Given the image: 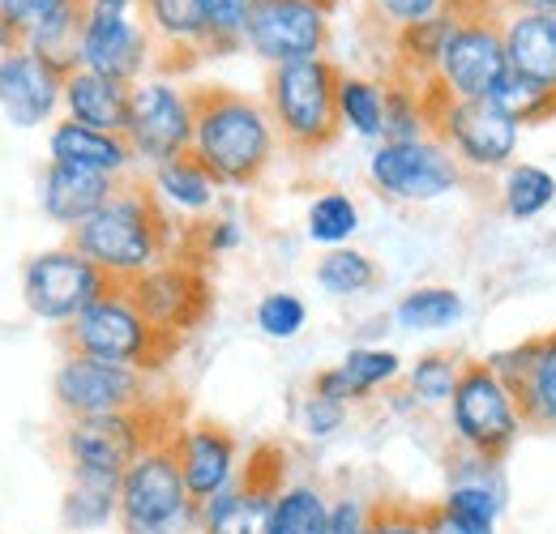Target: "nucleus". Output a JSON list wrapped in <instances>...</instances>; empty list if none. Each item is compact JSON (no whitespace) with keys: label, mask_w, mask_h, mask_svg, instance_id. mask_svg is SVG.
<instances>
[{"label":"nucleus","mask_w":556,"mask_h":534,"mask_svg":"<svg viewBox=\"0 0 556 534\" xmlns=\"http://www.w3.org/2000/svg\"><path fill=\"white\" fill-rule=\"evenodd\" d=\"M176 218L138 180H121V189L70 231L73 249L94 262L116 287L176 257Z\"/></svg>","instance_id":"nucleus-1"},{"label":"nucleus","mask_w":556,"mask_h":534,"mask_svg":"<svg viewBox=\"0 0 556 534\" xmlns=\"http://www.w3.org/2000/svg\"><path fill=\"white\" fill-rule=\"evenodd\" d=\"M193 158L206 167L223 189H249L257 185L278 154L275 120L262 99L206 86L193 90Z\"/></svg>","instance_id":"nucleus-2"},{"label":"nucleus","mask_w":556,"mask_h":534,"mask_svg":"<svg viewBox=\"0 0 556 534\" xmlns=\"http://www.w3.org/2000/svg\"><path fill=\"white\" fill-rule=\"evenodd\" d=\"M339 73L330 56L291 61L266 73V112L275 120L278 141H287L300 154L326 150L339 129Z\"/></svg>","instance_id":"nucleus-3"},{"label":"nucleus","mask_w":556,"mask_h":534,"mask_svg":"<svg viewBox=\"0 0 556 534\" xmlns=\"http://www.w3.org/2000/svg\"><path fill=\"white\" fill-rule=\"evenodd\" d=\"M61 346L65 351H77V355H94V359H108V364H129L138 372H159L180 338L159 334L129 300L125 287H112L108 295H99L73 326L61 330Z\"/></svg>","instance_id":"nucleus-4"},{"label":"nucleus","mask_w":556,"mask_h":534,"mask_svg":"<svg viewBox=\"0 0 556 534\" xmlns=\"http://www.w3.org/2000/svg\"><path fill=\"white\" fill-rule=\"evenodd\" d=\"M121 534H193L198 505L185 487L172 441L146 445L121 479Z\"/></svg>","instance_id":"nucleus-5"},{"label":"nucleus","mask_w":556,"mask_h":534,"mask_svg":"<svg viewBox=\"0 0 556 534\" xmlns=\"http://www.w3.org/2000/svg\"><path fill=\"white\" fill-rule=\"evenodd\" d=\"M445 415H450L454 445L467 454L492 458V462H505V454L518 445V436L527 428L518 394L488 368L484 359L463 364L458 390L445 406Z\"/></svg>","instance_id":"nucleus-6"},{"label":"nucleus","mask_w":556,"mask_h":534,"mask_svg":"<svg viewBox=\"0 0 556 534\" xmlns=\"http://www.w3.org/2000/svg\"><path fill=\"white\" fill-rule=\"evenodd\" d=\"M172 432H163L146 410H125V415H94V419H65L56 449L65 458L73 479H99V483H121L125 470L134 467L146 445L167 441Z\"/></svg>","instance_id":"nucleus-7"},{"label":"nucleus","mask_w":556,"mask_h":534,"mask_svg":"<svg viewBox=\"0 0 556 534\" xmlns=\"http://www.w3.org/2000/svg\"><path fill=\"white\" fill-rule=\"evenodd\" d=\"M154 35L141 17V0H86L73 68H94L125 86L141 81L154 65Z\"/></svg>","instance_id":"nucleus-8"},{"label":"nucleus","mask_w":556,"mask_h":534,"mask_svg":"<svg viewBox=\"0 0 556 534\" xmlns=\"http://www.w3.org/2000/svg\"><path fill=\"white\" fill-rule=\"evenodd\" d=\"M428 103H432V137L463 163V171L488 176L518 163L514 154L522 145V125L505 116L492 99H437L428 90Z\"/></svg>","instance_id":"nucleus-9"},{"label":"nucleus","mask_w":556,"mask_h":534,"mask_svg":"<svg viewBox=\"0 0 556 534\" xmlns=\"http://www.w3.org/2000/svg\"><path fill=\"white\" fill-rule=\"evenodd\" d=\"M505 68L501 9H458V22L445 35L437 68L424 86L437 99H488Z\"/></svg>","instance_id":"nucleus-10"},{"label":"nucleus","mask_w":556,"mask_h":534,"mask_svg":"<svg viewBox=\"0 0 556 534\" xmlns=\"http://www.w3.org/2000/svg\"><path fill=\"white\" fill-rule=\"evenodd\" d=\"M112 287L116 282L94 262H86L70 240L56 244V249L35 253L22 266V304H26V313L35 321H43V326H56V330L73 326Z\"/></svg>","instance_id":"nucleus-11"},{"label":"nucleus","mask_w":556,"mask_h":534,"mask_svg":"<svg viewBox=\"0 0 556 534\" xmlns=\"http://www.w3.org/2000/svg\"><path fill=\"white\" fill-rule=\"evenodd\" d=\"M193 90L167 73H146L129 86V125L125 141L141 167H159L193 150Z\"/></svg>","instance_id":"nucleus-12"},{"label":"nucleus","mask_w":556,"mask_h":534,"mask_svg":"<svg viewBox=\"0 0 556 534\" xmlns=\"http://www.w3.org/2000/svg\"><path fill=\"white\" fill-rule=\"evenodd\" d=\"M463 163L437 141H377L368 154V185L390 201L403 205H428V201L450 198L463 185Z\"/></svg>","instance_id":"nucleus-13"},{"label":"nucleus","mask_w":556,"mask_h":534,"mask_svg":"<svg viewBox=\"0 0 556 534\" xmlns=\"http://www.w3.org/2000/svg\"><path fill=\"white\" fill-rule=\"evenodd\" d=\"M52 398L65 419H94V415H125L150 406V377L129 364H108L94 355L65 351L52 372Z\"/></svg>","instance_id":"nucleus-14"},{"label":"nucleus","mask_w":556,"mask_h":534,"mask_svg":"<svg viewBox=\"0 0 556 534\" xmlns=\"http://www.w3.org/2000/svg\"><path fill=\"white\" fill-rule=\"evenodd\" d=\"M125 291L141 317L167 338H185L189 330H198L210 313V282L202 266L189 257L159 262L134 282H125Z\"/></svg>","instance_id":"nucleus-15"},{"label":"nucleus","mask_w":556,"mask_h":534,"mask_svg":"<svg viewBox=\"0 0 556 534\" xmlns=\"http://www.w3.org/2000/svg\"><path fill=\"white\" fill-rule=\"evenodd\" d=\"M326 48H330V13L326 9H317L313 0H257L249 30H244L249 56L275 68L326 56Z\"/></svg>","instance_id":"nucleus-16"},{"label":"nucleus","mask_w":556,"mask_h":534,"mask_svg":"<svg viewBox=\"0 0 556 534\" xmlns=\"http://www.w3.org/2000/svg\"><path fill=\"white\" fill-rule=\"evenodd\" d=\"M65 73L70 68L17 43L13 52L0 56V116L13 129H52L61 120Z\"/></svg>","instance_id":"nucleus-17"},{"label":"nucleus","mask_w":556,"mask_h":534,"mask_svg":"<svg viewBox=\"0 0 556 534\" xmlns=\"http://www.w3.org/2000/svg\"><path fill=\"white\" fill-rule=\"evenodd\" d=\"M432 509L458 534H496L509 509V483L501 462L458 449L450 467V487Z\"/></svg>","instance_id":"nucleus-18"},{"label":"nucleus","mask_w":556,"mask_h":534,"mask_svg":"<svg viewBox=\"0 0 556 534\" xmlns=\"http://www.w3.org/2000/svg\"><path fill=\"white\" fill-rule=\"evenodd\" d=\"M167 441H172V454L180 462L185 487H189V496H193L198 509L206 500H214L218 492H227L240 479V470H244L240 441L223 423H210V419L180 423V428H172Z\"/></svg>","instance_id":"nucleus-19"},{"label":"nucleus","mask_w":556,"mask_h":534,"mask_svg":"<svg viewBox=\"0 0 556 534\" xmlns=\"http://www.w3.org/2000/svg\"><path fill=\"white\" fill-rule=\"evenodd\" d=\"M282 487L278 470H262V449L253 454V462L240 470V479L218 492L198 509V531L202 534H266L270 526V505L275 492Z\"/></svg>","instance_id":"nucleus-20"},{"label":"nucleus","mask_w":556,"mask_h":534,"mask_svg":"<svg viewBox=\"0 0 556 534\" xmlns=\"http://www.w3.org/2000/svg\"><path fill=\"white\" fill-rule=\"evenodd\" d=\"M403 355L394 346H351L348 355L334 364V368H321L313 377V394H326L334 402H368L386 390H394L403 381Z\"/></svg>","instance_id":"nucleus-21"},{"label":"nucleus","mask_w":556,"mask_h":534,"mask_svg":"<svg viewBox=\"0 0 556 534\" xmlns=\"http://www.w3.org/2000/svg\"><path fill=\"white\" fill-rule=\"evenodd\" d=\"M48 163H65L81 171H99L112 180H129V171L138 167L134 150L125 134H103V129H86L70 116H61L48 129Z\"/></svg>","instance_id":"nucleus-22"},{"label":"nucleus","mask_w":556,"mask_h":534,"mask_svg":"<svg viewBox=\"0 0 556 534\" xmlns=\"http://www.w3.org/2000/svg\"><path fill=\"white\" fill-rule=\"evenodd\" d=\"M121 189V180L99 176V171H81V167H65V163H48L39 176V209L56 223V227H81L103 201Z\"/></svg>","instance_id":"nucleus-23"},{"label":"nucleus","mask_w":556,"mask_h":534,"mask_svg":"<svg viewBox=\"0 0 556 534\" xmlns=\"http://www.w3.org/2000/svg\"><path fill=\"white\" fill-rule=\"evenodd\" d=\"M501 39L505 65L540 86L556 90V17L553 13H522L501 9Z\"/></svg>","instance_id":"nucleus-24"},{"label":"nucleus","mask_w":556,"mask_h":534,"mask_svg":"<svg viewBox=\"0 0 556 534\" xmlns=\"http://www.w3.org/2000/svg\"><path fill=\"white\" fill-rule=\"evenodd\" d=\"M61 116H70L86 129L125 134V125H129V86L116 81V77H103L94 68H70L65 73V94H61Z\"/></svg>","instance_id":"nucleus-25"},{"label":"nucleus","mask_w":556,"mask_h":534,"mask_svg":"<svg viewBox=\"0 0 556 534\" xmlns=\"http://www.w3.org/2000/svg\"><path fill=\"white\" fill-rule=\"evenodd\" d=\"M146 189L154 193V201L172 218H206L210 209L218 205V193H223V185L210 176L193 154H176V158L150 167Z\"/></svg>","instance_id":"nucleus-26"},{"label":"nucleus","mask_w":556,"mask_h":534,"mask_svg":"<svg viewBox=\"0 0 556 534\" xmlns=\"http://www.w3.org/2000/svg\"><path fill=\"white\" fill-rule=\"evenodd\" d=\"M514 394H518V406H522L527 428L556 432V330L553 334L535 338L531 364H527L522 381L514 385Z\"/></svg>","instance_id":"nucleus-27"},{"label":"nucleus","mask_w":556,"mask_h":534,"mask_svg":"<svg viewBox=\"0 0 556 534\" xmlns=\"http://www.w3.org/2000/svg\"><path fill=\"white\" fill-rule=\"evenodd\" d=\"M463 317H467V300L454 287H437V282L412 287L394 304V326L407 334H441L454 330Z\"/></svg>","instance_id":"nucleus-28"},{"label":"nucleus","mask_w":556,"mask_h":534,"mask_svg":"<svg viewBox=\"0 0 556 534\" xmlns=\"http://www.w3.org/2000/svg\"><path fill=\"white\" fill-rule=\"evenodd\" d=\"M141 17H146L159 48L202 56V48H206L202 0H141Z\"/></svg>","instance_id":"nucleus-29"},{"label":"nucleus","mask_w":556,"mask_h":534,"mask_svg":"<svg viewBox=\"0 0 556 534\" xmlns=\"http://www.w3.org/2000/svg\"><path fill=\"white\" fill-rule=\"evenodd\" d=\"M339 129L372 145L386 137V81L339 73Z\"/></svg>","instance_id":"nucleus-30"},{"label":"nucleus","mask_w":556,"mask_h":534,"mask_svg":"<svg viewBox=\"0 0 556 534\" xmlns=\"http://www.w3.org/2000/svg\"><path fill=\"white\" fill-rule=\"evenodd\" d=\"M121 518V483H99V479H73L61 496V526L70 534L108 531Z\"/></svg>","instance_id":"nucleus-31"},{"label":"nucleus","mask_w":556,"mask_h":534,"mask_svg":"<svg viewBox=\"0 0 556 534\" xmlns=\"http://www.w3.org/2000/svg\"><path fill=\"white\" fill-rule=\"evenodd\" d=\"M556 205V176L540 163H509L501 171V214L531 223Z\"/></svg>","instance_id":"nucleus-32"},{"label":"nucleus","mask_w":556,"mask_h":534,"mask_svg":"<svg viewBox=\"0 0 556 534\" xmlns=\"http://www.w3.org/2000/svg\"><path fill=\"white\" fill-rule=\"evenodd\" d=\"M330 496L317 483H282L270 505L266 534H326L330 531Z\"/></svg>","instance_id":"nucleus-33"},{"label":"nucleus","mask_w":556,"mask_h":534,"mask_svg":"<svg viewBox=\"0 0 556 534\" xmlns=\"http://www.w3.org/2000/svg\"><path fill=\"white\" fill-rule=\"evenodd\" d=\"M359 223H364V214H359V205H355L351 193L321 189L317 198L308 201V209H304V240L317 244L321 253L326 249H343V244L355 240Z\"/></svg>","instance_id":"nucleus-34"},{"label":"nucleus","mask_w":556,"mask_h":534,"mask_svg":"<svg viewBox=\"0 0 556 534\" xmlns=\"http://www.w3.org/2000/svg\"><path fill=\"white\" fill-rule=\"evenodd\" d=\"M458 22V4L441 17H428V22H416V26H403L394 30V56H399V77H412V81H428L432 68H437V56L445 48V35L454 30Z\"/></svg>","instance_id":"nucleus-35"},{"label":"nucleus","mask_w":556,"mask_h":534,"mask_svg":"<svg viewBox=\"0 0 556 534\" xmlns=\"http://www.w3.org/2000/svg\"><path fill=\"white\" fill-rule=\"evenodd\" d=\"M377 278H381V269L377 262L368 257V253H359V249H326L321 253V262L313 266V282L330 295V300H355V295H368L372 287H377Z\"/></svg>","instance_id":"nucleus-36"},{"label":"nucleus","mask_w":556,"mask_h":534,"mask_svg":"<svg viewBox=\"0 0 556 534\" xmlns=\"http://www.w3.org/2000/svg\"><path fill=\"white\" fill-rule=\"evenodd\" d=\"M432 137V103L428 90L412 77L386 81V137L381 141H419Z\"/></svg>","instance_id":"nucleus-37"},{"label":"nucleus","mask_w":556,"mask_h":534,"mask_svg":"<svg viewBox=\"0 0 556 534\" xmlns=\"http://www.w3.org/2000/svg\"><path fill=\"white\" fill-rule=\"evenodd\" d=\"M463 364L454 351H424L416 364L403 372V385L407 394L419 402V410H445L454 390H458V377H463Z\"/></svg>","instance_id":"nucleus-38"},{"label":"nucleus","mask_w":556,"mask_h":534,"mask_svg":"<svg viewBox=\"0 0 556 534\" xmlns=\"http://www.w3.org/2000/svg\"><path fill=\"white\" fill-rule=\"evenodd\" d=\"M488 99H492L505 116H514L522 129H527V125H548V120H556V90L531 81V77H522V73H514V68H505V73L496 77V86L488 90Z\"/></svg>","instance_id":"nucleus-39"},{"label":"nucleus","mask_w":556,"mask_h":534,"mask_svg":"<svg viewBox=\"0 0 556 534\" xmlns=\"http://www.w3.org/2000/svg\"><path fill=\"white\" fill-rule=\"evenodd\" d=\"M253 9H257V0H202V22H206L202 56H231V52H240Z\"/></svg>","instance_id":"nucleus-40"},{"label":"nucleus","mask_w":556,"mask_h":534,"mask_svg":"<svg viewBox=\"0 0 556 534\" xmlns=\"http://www.w3.org/2000/svg\"><path fill=\"white\" fill-rule=\"evenodd\" d=\"M253 326L270 342H291L308 326V304L295 291H266L257 300V308H253Z\"/></svg>","instance_id":"nucleus-41"},{"label":"nucleus","mask_w":556,"mask_h":534,"mask_svg":"<svg viewBox=\"0 0 556 534\" xmlns=\"http://www.w3.org/2000/svg\"><path fill=\"white\" fill-rule=\"evenodd\" d=\"M348 415H351L348 402H334V398H326V394H313V390L304 394L300 410H295L300 432H304L308 441H334V436L348 428Z\"/></svg>","instance_id":"nucleus-42"},{"label":"nucleus","mask_w":556,"mask_h":534,"mask_svg":"<svg viewBox=\"0 0 556 534\" xmlns=\"http://www.w3.org/2000/svg\"><path fill=\"white\" fill-rule=\"evenodd\" d=\"M458 0H368L372 17L390 30H403V26H416V22H428V17H441L450 13Z\"/></svg>","instance_id":"nucleus-43"},{"label":"nucleus","mask_w":556,"mask_h":534,"mask_svg":"<svg viewBox=\"0 0 556 534\" xmlns=\"http://www.w3.org/2000/svg\"><path fill=\"white\" fill-rule=\"evenodd\" d=\"M240 244H244V223L231 218V214H214V218L193 227V249H198L202 257H227V253H236Z\"/></svg>","instance_id":"nucleus-44"},{"label":"nucleus","mask_w":556,"mask_h":534,"mask_svg":"<svg viewBox=\"0 0 556 534\" xmlns=\"http://www.w3.org/2000/svg\"><path fill=\"white\" fill-rule=\"evenodd\" d=\"M364 534H428V509L403 505V500H381L372 505Z\"/></svg>","instance_id":"nucleus-45"},{"label":"nucleus","mask_w":556,"mask_h":534,"mask_svg":"<svg viewBox=\"0 0 556 534\" xmlns=\"http://www.w3.org/2000/svg\"><path fill=\"white\" fill-rule=\"evenodd\" d=\"M65 0H0V17L9 22V30L17 35V43L52 13V9H61Z\"/></svg>","instance_id":"nucleus-46"},{"label":"nucleus","mask_w":556,"mask_h":534,"mask_svg":"<svg viewBox=\"0 0 556 534\" xmlns=\"http://www.w3.org/2000/svg\"><path fill=\"white\" fill-rule=\"evenodd\" d=\"M368 513H372L368 500H359V496H339V500L330 505V531L326 534H364L368 531Z\"/></svg>","instance_id":"nucleus-47"},{"label":"nucleus","mask_w":556,"mask_h":534,"mask_svg":"<svg viewBox=\"0 0 556 534\" xmlns=\"http://www.w3.org/2000/svg\"><path fill=\"white\" fill-rule=\"evenodd\" d=\"M386 406H390L394 415H416L419 410V402L407 394V385H403V390H386Z\"/></svg>","instance_id":"nucleus-48"},{"label":"nucleus","mask_w":556,"mask_h":534,"mask_svg":"<svg viewBox=\"0 0 556 534\" xmlns=\"http://www.w3.org/2000/svg\"><path fill=\"white\" fill-rule=\"evenodd\" d=\"M505 9H522V13H553L556 17V0H505Z\"/></svg>","instance_id":"nucleus-49"},{"label":"nucleus","mask_w":556,"mask_h":534,"mask_svg":"<svg viewBox=\"0 0 556 534\" xmlns=\"http://www.w3.org/2000/svg\"><path fill=\"white\" fill-rule=\"evenodd\" d=\"M428 534H458V531H454V526H450V522L428 505Z\"/></svg>","instance_id":"nucleus-50"},{"label":"nucleus","mask_w":556,"mask_h":534,"mask_svg":"<svg viewBox=\"0 0 556 534\" xmlns=\"http://www.w3.org/2000/svg\"><path fill=\"white\" fill-rule=\"evenodd\" d=\"M13 48H17V35H13V30H9V22L0 17V56H4V52H13Z\"/></svg>","instance_id":"nucleus-51"},{"label":"nucleus","mask_w":556,"mask_h":534,"mask_svg":"<svg viewBox=\"0 0 556 534\" xmlns=\"http://www.w3.org/2000/svg\"><path fill=\"white\" fill-rule=\"evenodd\" d=\"M458 9H505V0H458Z\"/></svg>","instance_id":"nucleus-52"},{"label":"nucleus","mask_w":556,"mask_h":534,"mask_svg":"<svg viewBox=\"0 0 556 534\" xmlns=\"http://www.w3.org/2000/svg\"><path fill=\"white\" fill-rule=\"evenodd\" d=\"M313 4H317V9H326V13H334V9L343 4V0H313Z\"/></svg>","instance_id":"nucleus-53"}]
</instances>
